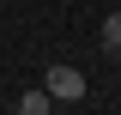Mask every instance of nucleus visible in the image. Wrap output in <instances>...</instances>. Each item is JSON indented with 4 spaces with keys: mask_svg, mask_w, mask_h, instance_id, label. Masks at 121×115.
I'll list each match as a JSON object with an SVG mask.
<instances>
[{
    "mask_svg": "<svg viewBox=\"0 0 121 115\" xmlns=\"http://www.w3.org/2000/svg\"><path fill=\"white\" fill-rule=\"evenodd\" d=\"M12 115H18V109H12Z\"/></svg>",
    "mask_w": 121,
    "mask_h": 115,
    "instance_id": "423d86ee",
    "label": "nucleus"
},
{
    "mask_svg": "<svg viewBox=\"0 0 121 115\" xmlns=\"http://www.w3.org/2000/svg\"><path fill=\"white\" fill-rule=\"evenodd\" d=\"M0 6H6V0H0Z\"/></svg>",
    "mask_w": 121,
    "mask_h": 115,
    "instance_id": "39448f33",
    "label": "nucleus"
},
{
    "mask_svg": "<svg viewBox=\"0 0 121 115\" xmlns=\"http://www.w3.org/2000/svg\"><path fill=\"white\" fill-rule=\"evenodd\" d=\"M103 49H121V12L103 18Z\"/></svg>",
    "mask_w": 121,
    "mask_h": 115,
    "instance_id": "7ed1b4c3",
    "label": "nucleus"
},
{
    "mask_svg": "<svg viewBox=\"0 0 121 115\" xmlns=\"http://www.w3.org/2000/svg\"><path fill=\"white\" fill-rule=\"evenodd\" d=\"M43 91L55 103H85V73H79V67H48L43 73Z\"/></svg>",
    "mask_w": 121,
    "mask_h": 115,
    "instance_id": "f257e3e1",
    "label": "nucleus"
},
{
    "mask_svg": "<svg viewBox=\"0 0 121 115\" xmlns=\"http://www.w3.org/2000/svg\"><path fill=\"white\" fill-rule=\"evenodd\" d=\"M18 115H55V97H48L43 85H30L24 97H18Z\"/></svg>",
    "mask_w": 121,
    "mask_h": 115,
    "instance_id": "f03ea898",
    "label": "nucleus"
},
{
    "mask_svg": "<svg viewBox=\"0 0 121 115\" xmlns=\"http://www.w3.org/2000/svg\"><path fill=\"white\" fill-rule=\"evenodd\" d=\"M109 61H115V67H121V49H109Z\"/></svg>",
    "mask_w": 121,
    "mask_h": 115,
    "instance_id": "20e7f679",
    "label": "nucleus"
}]
</instances>
